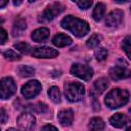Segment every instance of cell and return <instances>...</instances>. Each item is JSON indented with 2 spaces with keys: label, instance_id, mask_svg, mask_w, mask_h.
<instances>
[{
  "label": "cell",
  "instance_id": "cell-1",
  "mask_svg": "<svg viewBox=\"0 0 131 131\" xmlns=\"http://www.w3.org/2000/svg\"><path fill=\"white\" fill-rule=\"evenodd\" d=\"M60 25L63 29L70 31L76 37H79V38L84 37L90 30L87 21L73 15H67L66 17H63Z\"/></svg>",
  "mask_w": 131,
  "mask_h": 131
},
{
  "label": "cell",
  "instance_id": "cell-2",
  "mask_svg": "<svg viewBox=\"0 0 131 131\" xmlns=\"http://www.w3.org/2000/svg\"><path fill=\"white\" fill-rule=\"evenodd\" d=\"M129 100V92L125 89L115 88L111 90L105 97V104L110 108H118L125 105Z\"/></svg>",
  "mask_w": 131,
  "mask_h": 131
},
{
  "label": "cell",
  "instance_id": "cell-3",
  "mask_svg": "<svg viewBox=\"0 0 131 131\" xmlns=\"http://www.w3.org/2000/svg\"><path fill=\"white\" fill-rule=\"evenodd\" d=\"M85 94V87L79 82H68L64 84L66 98L71 102H77L83 98Z\"/></svg>",
  "mask_w": 131,
  "mask_h": 131
},
{
  "label": "cell",
  "instance_id": "cell-4",
  "mask_svg": "<svg viewBox=\"0 0 131 131\" xmlns=\"http://www.w3.org/2000/svg\"><path fill=\"white\" fill-rule=\"evenodd\" d=\"M16 91V86L12 78L5 77L0 80V98L7 99L11 97Z\"/></svg>",
  "mask_w": 131,
  "mask_h": 131
},
{
  "label": "cell",
  "instance_id": "cell-5",
  "mask_svg": "<svg viewBox=\"0 0 131 131\" xmlns=\"http://www.w3.org/2000/svg\"><path fill=\"white\" fill-rule=\"evenodd\" d=\"M64 7L63 5H61L60 3H53L51 5H49L43 12L42 14L39 16V20L42 21V23H47V21H50L52 20L55 15H58L59 13H61L63 11Z\"/></svg>",
  "mask_w": 131,
  "mask_h": 131
},
{
  "label": "cell",
  "instance_id": "cell-6",
  "mask_svg": "<svg viewBox=\"0 0 131 131\" xmlns=\"http://www.w3.org/2000/svg\"><path fill=\"white\" fill-rule=\"evenodd\" d=\"M71 74L82 79L85 81H89L92 76H93V70L86 66V64H81V63H74L71 67Z\"/></svg>",
  "mask_w": 131,
  "mask_h": 131
},
{
  "label": "cell",
  "instance_id": "cell-7",
  "mask_svg": "<svg viewBox=\"0 0 131 131\" xmlns=\"http://www.w3.org/2000/svg\"><path fill=\"white\" fill-rule=\"evenodd\" d=\"M41 84L37 80H32L26 83L21 88V94L25 98H33L41 91Z\"/></svg>",
  "mask_w": 131,
  "mask_h": 131
},
{
  "label": "cell",
  "instance_id": "cell-8",
  "mask_svg": "<svg viewBox=\"0 0 131 131\" xmlns=\"http://www.w3.org/2000/svg\"><path fill=\"white\" fill-rule=\"evenodd\" d=\"M35 123H36L35 117L29 112L23 113L17 118V126L24 131L32 130L35 127Z\"/></svg>",
  "mask_w": 131,
  "mask_h": 131
},
{
  "label": "cell",
  "instance_id": "cell-9",
  "mask_svg": "<svg viewBox=\"0 0 131 131\" xmlns=\"http://www.w3.org/2000/svg\"><path fill=\"white\" fill-rule=\"evenodd\" d=\"M32 55L37 58H53L58 55V51L48 46H41L34 48L32 50Z\"/></svg>",
  "mask_w": 131,
  "mask_h": 131
},
{
  "label": "cell",
  "instance_id": "cell-10",
  "mask_svg": "<svg viewBox=\"0 0 131 131\" xmlns=\"http://www.w3.org/2000/svg\"><path fill=\"white\" fill-rule=\"evenodd\" d=\"M123 16H124L123 11H121L119 9L113 10L106 16V19H105L106 27H110V28H117V27H119L121 25L122 20H123Z\"/></svg>",
  "mask_w": 131,
  "mask_h": 131
},
{
  "label": "cell",
  "instance_id": "cell-11",
  "mask_svg": "<svg viewBox=\"0 0 131 131\" xmlns=\"http://www.w3.org/2000/svg\"><path fill=\"white\" fill-rule=\"evenodd\" d=\"M110 76L113 80H122L130 76V71L125 67L116 66L110 70Z\"/></svg>",
  "mask_w": 131,
  "mask_h": 131
},
{
  "label": "cell",
  "instance_id": "cell-12",
  "mask_svg": "<svg viewBox=\"0 0 131 131\" xmlns=\"http://www.w3.org/2000/svg\"><path fill=\"white\" fill-rule=\"evenodd\" d=\"M58 121L62 126H70L74 121V112L70 108L62 110L57 115Z\"/></svg>",
  "mask_w": 131,
  "mask_h": 131
},
{
  "label": "cell",
  "instance_id": "cell-13",
  "mask_svg": "<svg viewBox=\"0 0 131 131\" xmlns=\"http://www.w3.org/2000/svg\"><path fill=\"white\" fill-rule=\"evenodd\" d=\"M49 30L47 28H39L37 30H35L32 34V39L35 41V42H44L45 40L48 39L49 37Z\"/></svg>",
  "mask_w": 131,
  "mask_h": 131
},
{
  "label": "cell",
  "instance_id": "cell-14",
  "mask_svg": "<svg viewBox=\"0 0 131 131\" xmlns=\"http://www.w3.org/2000/svg\"><path fill=\"white\" fill-rule=\"evenodd\" d=\"M110 123H111L112 126H114L116 128H122L127 123V117L124 114L117 113V114H115L114 116L111 117Z\"/></svg>",
  "mask_w": 131,
  "mask_h": 131
},
{
  "label": "cell",
  "instance_id": "cell-15",
  "mask_svg": "<svg viewBox=\"0 0 131 131\" xmlns=\"http://www.w3.org/2000/svg\"><path fill=\"white\" fill-rule=\"evenodd\" d=\"M52 42L57 47H64L72 44V38L66 34H57L54 36Z\"/></svg>",
  "mask_w": 131,
  "mask_h": 131
},
{
  "label": "cell",
  "instance_id": "cell-16",
  "mask_svg": "<svg viewBox=\"0 0 131 131\" xmlns=\"http://www.w3.org/2000/svg\"><path fill=\"white\" fill-rule=\"evenodd\" d=\"M27 29V24L25 21V19L23 18H18L14 21L13 24V27H12V35L14 37H17V36H20L24 31Z\"/></svg>",
  "mask_w": 131,
  "mask_h": 131
},
{
  "label": "cell",
  "instance_id": "cell-17",
  "mask_svg": "<svg viewBox=\"0 0 131 131\" xmlns=\"http://www.w3.org/2000/svg\"><path fill=\"white\" fill-rule=\"evenodd\" d=\"M104 126V122L100 118H92L89 122L88 128L90 131H102Z\"/></svg>",
  "mask_w": 131,
  "mask_h": 131
},
{
  "label": "cell",
  "instance_id": "cell-18",
  "mask_svg": "<svg viewBox=\"0 0 131 131\" xmlns=\"http://www.w3.org/2000/svg\"><path fill=\"white\" fill-rule=\"evenodd\" d=\"M104 13H105V5L101 2L97 3L94 10H93V13H92L93 19L96 20V21L101 20V18L104 16Z\"/></svg>",
  "mask_w": 131,
  "mask_h": 131
},
{
  "label": "cell",
  "instance_id": "cell-19",
  "mask_svg": "<svg viewBox=\"0 0 131 131\" xmlns=\"http://www.w3.org/2000/svg\"><path fill=\"white\" fill-rule=\"evenodd\" d=\"M108 86V81L106 78H99L94 82V88L98 94H101L104 92V90Z\"/></svg>",
  "mask_w": 131,
  "mask_h": 131
},
{
  "label": "cell",
  "instance_id": "cell-20",
  "mask_svg": "<svg viewBox=\"0 0 131 131\" xmlns=\"http://www.w3.org/2000/svg\"><path fill=\"white\" fill-rule=\"evenodd\" d=\"M48 96L53 102H55V103L60 102V91H59L58 87H56V86L50 87L48 90Z\"/></svg>",
  "mask_w": 131,
  "mask_h": 131
},
{
  "label": "cell",
  "instance_id": "cell-21",
  "mask_svg": "<svg viewBox=\"0 0 131 131\" xmlns=\"http://www.w3.org/2000/svg\"><path fill=\"white\" fill-rule=\"evenodd\" d=\"M17 73L20 77H30L35 74V69L29 66H20L17 69Z\"/></svg>",
  "mask_w": 131,
  "mask_h": 131
},
{
  "label": "cell",
  "instance_id": "cell-22",
  "mask_svg": "<svg viewBox=\"0 0 131 131\" xmlns=\"http://www.w3.org/2000/svg\"><path fill=\"white\" fill-rule=\"evenodd\" d=\"M101 40V36L98 34H93L88 40H87V46L89 48H95L96 46H98V44L100 43Z\"/></svg>",
  "mask_w": 131,
  "mask_h": 131
},
{
  "label": "cell",
  "instance_id": "cell-23",
  "mask_svg": "<svg viewBox=\"0 0 131 131\" xmlns=\"http://www.w3.org/2000/svg\"><path fill=\"white\" fill-rule=\"evenodd\" d=\"M107 54H108L107 50H106L105 48H103V47L98 48V49L95 51V57H96V59H97L98 61L104 60V59L107 57Z\"/></svg>",
  "mask_w": 131,
  "mask_h": 131
},
{
  "label": "cell",
  "instance_id": "cell-24",
  "mask_svg": "<svg viewBox=\"0 0 131 131\" xmlns=\"http://www.w3.org/2000/svg\"><path fill=\"white\" fill-rule=\"evenodd\" d=\"M14 48L17 49L18 51H20L21 53H29L30 50H31V46L28 44V43H25V42H20V43H17V44H14Z\"/></svg>",
  "mask_w": 131,
  "mask_h": 131
},
{
  "label": "cell",
  "instance_id": "cell-25",
  "mask_svg": "<svg viewBox=\"0 0 131 131\" xmlns=\"http://www.w3.org/2000/svg\"><path fill=\"white\" fill-rule=\"evenodd\" d=\"M3 54H4V57H5L6 59H8V60H17V59L20 58V55L17 54V53H16L14 50H12V49L6 50Z\"/></svg>",
  "mask_w": 131,
  "mask_h": 131
},
{
  "label": "cell",
  "instance_id": "cell-26",
  "mask_svg": "<svg viewBox=\"0 0 131 131\" xmlns=\"http://www.w3.org/2000/svg\"><path fill=\"white\" fill-rule=\"evenodd\" d=\"M122 48L125 51V53L127 54L128 57H130V36H127L123 42H122Z\"/></svg>",
  "mask_w": 131,
  "mask_h": 131
},
{
  "label": "cell",
  "instance_id": "cell-27",
  "mask_svg": "<svg viewBox=\"0 0 131 131\" xmlns=\"http://www.w3.org/2000/svg\"><path fill=\"white\" fill-rule=\"evenodd\" d=\"M77 5L79 6V8L81 9H88L91 5H92V1L89 0H82V1H77Z\"/></svg>",
  "mask_w": 131,
  "mask_h": 131
},
{
  "label": "cell",
  "instance_id": "cell-28",
  "mask_svg": "<svg viewBox=\"0 0 131 131\" xmlns=\"http://www.w3.org/2000/svg\"><path fill=\"white\" fill-rule=\"evenodd\" d=\"M33 108H34L37 113H45V112L47 111V105H46L45 103H43V102H38V103H36V104L33 106Z\"/></svg>",
  "mask_w": 131,
  "mask_h": 131
},
{
  "label": "cell",
  "instance_id": "cell-29",
  "mask_svg": "<svg viewBox=\"0 0 131 131\" xmlns=\"http://www.w3.org/2000/svg\"><path fill=\"white\" fill-rule=\"evenodd\" d=\"M8 120V115L7 112L4 108H0V124H4L6 123Z\"/></svg>",
  "mask_w": 131,
  "mask_h": 131
},
{
  "label": "cell",
  "instance_id": "cell-30",
  "mask_svg": "<svg viewBox=\"0 0 131 131\" xmlns=\"http://www.w3.org/2000/svg\"><path fill=\"white\" fill-rule=\"evenodd\" d=\"M7 40V33L5 30H3L2 28H0V44L5 43V41Z\"/></svg>",
  "mask_w": 131,
  "mask_h": 131
},
{
  "label": "cell",
  "instance_id": "cell-31",
  "mask_svg": "<svg viewBox=\"0 0 131 131\" xmlns=\"http://www.w3.org/2000/svg\"><path fill=\"white\" fill-rule=\"evenodd\" d=\"M41 131H58V130L54 126H52V125H45L41 129Z\"/></svg>",
  "mask_w": 131,
  "mask_h": 131
},
{
  "label": "cell",
  "instance_id": "cell-32",
  "mask_svg": "<svg viewBox=\"0 0 131 131\" xmlns=\"http://www.w3.org/2000/svg\"><path fill=\"white\" fill-rule=\"evenodd\" d=\"M6 4H7V1H3V0H0V8L4 7Z\"/></svg>",
  "mask_w": 131,
  "mask_h": 131
},
{
  "label": "cell",
  "instance_id": "cell-33",
  "mask_svg": "<svg viewBox=\"0 0 131 131\" xmlns=\"http://www.w3.org/2000/svg\"><path fill=\"white\" fill-rule=\"evenodd\" d=\"M21 3V1H13V4L14 5H19Z\"/></svg>",
  "mask_w": 131,
  "mask_h": 131
},
{
  "label": "cell",
  "instance_id": "cell-34",
  "mask_svg": "<svg viewBox=\"0 0 131 131\" xmlns=\"http://www.w3.org/2000/svg\"><path fill=\"white\" fill-rule=\"evenodd\" d=\"M6 131H18V130H16V129H14V128H9V129H7Z\"/></svg>",
  "mask_w": 131,
  "mask_h": 131
},
{
  "label": "cell",
  "instance_id": "cell-35",
  "mask_svg": "<svg viewBox=\"0 0 131 131\" xmlns=\"http://www.w3.org/2000/svg\"><path fill=\"white\" fill-rule=\"evenodd\" d=\"M130 130H131V128H130V127H128V128L126 129V131H130Z\"/></svg>",
  "mask_w": 131,
  "mask_h": 131
}]
</instances>
